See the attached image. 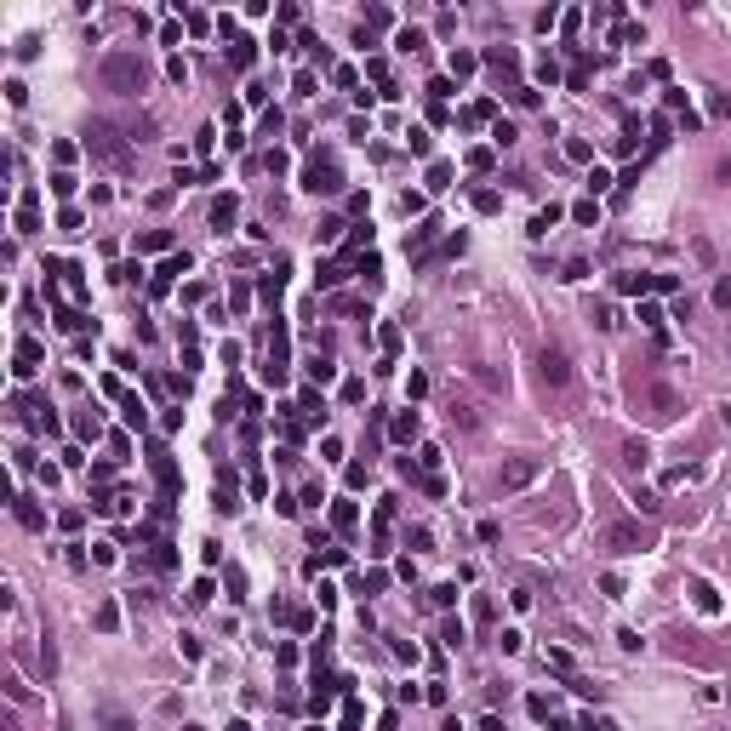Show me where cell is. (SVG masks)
<instances>
[{"label": "cell", "instance_id": "cell-1", "mask_svg": "<svg viewBox=\"0 0 731 731\" xmlns=\"http://www.w3.org/2000/svg\"><path fill=\"white\" fill-rule=\"evenodd\" d=\"M98 80L109 86V92H143V86H149V69H143L138 52H109L103 69H98Z\"/></svg>", "mask_w": 731, "mask_h": 731}, {"label": "cell", "instance_id": "cell-2", "mask_svg": "<svg viewBox=\"0 0 731 731\" xmlns=\"http://www.w3.org/2000/svg\"><path fill=\"white\" fill-rule=\"evenodd\" d=\"M303 189H309V195H337V189H343V171H337L331 154H315V160L303 166Z\"/></svg>", "mask_w": 731, "mask_h": 731}, {"label": "cell", "instance_id": "cell-3", "mask_svg": "<svg viewBox=\"0 0 731 731\" xmlns=\"http://www.w3.org/2000/svg\"><path fill=\"white\" fill-rule=\"evenodd\" d=\"M86 149H92V154H103V160H114V166L126 160L120 126H109V120H92V126H86Z\"/></svg>", "mask_w": 731, "mask_h": 731}, {"label": "cell", "instance_id": "cell-4", "mask_svg": "<svg viewBox=\"0 0 731 731\" xmlns=\"http://www.w3.org/2000/svg\"><path fill=\"white\" fill-rule=\"evenodd\" d=\"M606 543H612L617 554H640V548H652V543H657V532H652V526H640V520H623V526L606 532Z\"/></svg>", "mask_w": 731, "mask_h": 731}, {"label": "cell", "instance_id": "cell-5", "mask_svg": "<svg viewBox=\"0 0 731 731\" xmlns=\"http://www.w3.org/2000/svg\"><path fill=\"white\" fill-rule=\"evenodd\" d=\"M537 475H543V457H508L503 475H497V486H503V492H520V486H532Z\"/></svg>", "mask_w": 731, "mask_h": 731}, {"label": "cell", "instance_id": "cell-6", "mask_svg": "<svg viewBox=\"0 0 731 731\" xmlns=\"http://www.w3.org/2000/svg\"><path fill=\"white\" fill-rule=\"evenodd\" d=\"M537 377H543V389H566V383H572V360H566L560 349H543Z\"/></svg>", "mask_w": 731, "mask_h": 731}, {"label": "cell", "instance_id": "cell-7", "mask_svg": "<svg viewBox=\"0 0 731 731\" xmlns=\"http://www.w3.org/2000/svg\"><path fill=\"white\" fill-rule=\"evenodd\" d=\"M178 275H189V251H171V257H166V263L154 269V280H149V291H154V297H166V291H171V280H178Z\"/></svg>", "mask_w": 731, "mask_h": 731}, {"label": "cell", "instance_id": "cell-8", "mask_svg": "<svg viewBox=\"0 0 731 731\" xmlns=\"http://www.w3.org/2000/svg\"><path fill=\"white\" fill-rule=\"evenodd\" d=\"M235 218H240V200H235V195H218V200H211V229H218V235H229Z\"/></svg>", "mask_w": 731, "mask_h": 731}, {"label": "cell", "instance_id": "cell-9", "mask_svg": "<svg viewBox=\"0 0 731 731\" xmlns=\"http://www.w3.org/2000/svg\"><path fill=\"white\" fill-rule=\"evenodd\" d=\"M40 360H46V349H40L34 337H23V343H18V366H12V371H18V377H34Z\"/></svg>", "mask_w": 731, "mask_h": 731}, {"label": "cell", "instance_id": "cell-10", "mask_svg": "<svg viewBox=\"0 0 731 731\" xmlns=\"http://www.w3.org/2000/svg\"><path fill=\"white\" fill-rule=\"evenodd\" d=\"M40 229V200H34V189L18 200V235H34Z\"/></svg>", "mask_w": 731, "mask_h": 731}, {"label": "cell", "instance_id": "cell-11", "mask_svg": "<svg viewBox=\"0 0 731 731\" xmlns=\"http://www.w3.org/2000/svg\"><path fill=\"white\" fill-rule=\"evenodd\" d=\"M229 63H235V69H251V63H257V40L235 34V40H229Z\"/></svg>", "mask_w": 731, "mask_h": 731}, {"label": "cell", "instance_id": "cell-12", "mask_svg": "<svg viewBox=\"0 0 731 731\" xmlns=\"http://www.w3.org/2000/svg\"><path fill=\"white\" fill-rule=\"evenodd\" d=\"M417 428H423V423H417V411H400V417L389 423V440H400V446H411V440H417Z\"/></svg>", "mask_w": 731, "mask_h": 731}, {"label": "cell", "instance_id": "cell-13", "mask_svg": "<svg viewBox=\"0 0 731 731\" xmlns=\"http://www.w3.org/2000/svg\"><path fill=\"white\" fill-rule=\"evenodd\" d=\"M652 411H657V417H674V411H680V395L669 389V383H652Z\"/></svg>", "mask_w": 731, "mask_h": 731}, {"label": "cell", "instance_id": "cell-14", "mask_svg": "<svg viewBox=\"0 0 731 731\" xmlns=\"http://www.w3.org/2000/svg\"><path fill=\"white\" fill-rule=\"evenodd\" d=\"M692 600H697V612H703V617H714V612H720V594H714L703 577H692Z\"/></svg>", "mask_w": 731, "mask_h": 731}, {"label": "cell", "instance_id": "cell-15", "mask_svg": "<svg viewBox=\"0 0 731 731\" xmlns=\"http://www.w3.org/2000/svg\"><path fill=\"white\" fill-rule=\"evenodd\" d=\"M18 503V520L29 526V532H46V514H40V503H29V497H12Z\"/></svg>", "mask_w": 731, "mask_h": 731}, {"label": "cell", "instance_id": "cell-16", "mask_svg": "<svg viewBox=\"0 0 731 731\" xmlns=\"http://www.w3.org/2000/svg\"><path fill=\"white\" fill-rule=\"evenodd\" d=\"M492 114H497V103H492V98H480V103H468L457 120H463V126H480V120H492Z\"/></svg>", "mask_w": 731, "mask_h": 731}, {"label": "cell", "instance_id": "cell-17", "mask_svg": "<svg viewBox=\"0 0 731 731\" xmlns=\"http://www.w3.org/2000/svg\"><path fill=\"white\" fill-rule=\"evenodd\" d=\"M355 520H360L355 503H331V526H337V532H355Z\"/></svg>", "mask_w": 731, "mask_h": 731}, {"label": "cell", "instance_id": "cell-18", "mask_svg": "<svg viewBox=\"0 0 731 731\" xmlns=\"http://www.w3.org/2000/svg\"><path fill=\"white\" fill-rule=\"evenodd\" d=\"M120 411H126V428H143V423H149V411H143V400H138V395H126V400H120Z\"/></svg>", "mask_w": 731, "mask_h": 731}, {"label": "cell", "instance_id": "cell-19", "mask_svg": "<svg viewBox=\"0 0 731 731\" xmlns=\"http://www.w3.org/2000/svg\"><path fill=\"white\" fill-rule=\"evenodd\" d=\"M617 291H628V297H646V291H652V275H617Z\"/></svg>", "mask_w": 731, "mask_h": 731}, {"label": "cell", "instance_id": "cell-20", "mask_svg": "<svg viewBox=\"0 0 731 731\" xmlns=\"http://www.w3.org/2000/svg\"><path fill=\"white\" fill-rule=\"evenodd\" d=\"M337 685H343V680H320V685H315V697H309V703H315V714H326V709H331Z\"/></svg>", "mask_w": 731, "mask_h": 731}, {"label": "cell", "instance_id": "cell-21", "mask_svg": "<svg viewBox=\"0 0 731 731\" xmlns=\"http://www.w3.org/2000/svg\"><path fill=\"white\" fill-rule=\"evenodd\" d=\"M92 623H98L103 634H114V628H120V606H114V600H103V606H98V617H92Z\"/></svg>", "mask_w": 731, "mask_h": 731}, {"label": "cell", "instance_id": "cell-22", "mask_svg": "<svg viewBox=\"0 0 731 731\" xmlns=\"http://www.w3.org/2000/svg\"><path fill=\"white\" fill-rule=\"evenodd\" d=\"M138 251H171V235H166V229H149V235H138Z\"/></svg>", "mask_w": 731, "mask_h": 731}, {"label": "cell", "instance_id": "cell-23", "mask_svg": "<svg viewBox=\"0 0 731 731\" xmlns=\"http://www.w3.org/2000/svg\"><path fill=\"white\" fill-rule=\"evenodd\" d=\"M554 223H560V206H543V211H537V218H532V235L543 240V235H548Z\"/></svg>", "mask_w": 731, "mask_h": 731}, {"label": "cell", "instance_id": "cell-24", "mask_svg": "<svg viewBox=\"0 0 731 731\" xmlns=\"http://www.w3.org/2000/svg\"><path fill=\"white\" fill-rule=\"evenodd\" d=\"M646 457H652L646 440H623V463H628V468H646Z\"/></svg>", "mask_w": 731, "mask_h": 731}, {"label": "cell", "instance_id": "cell-25", "mask_svg": "<svg viewBox=\"0 0 731 731\" xmlns=\"http://www.w3.org/2000/svg\"><path fill=\"white\" fill-rule=\"evenodd\" d=\"M617 40H623V46H640V40H646V29H640L634 18H623V23H617Z\"/></svg>", "mask_w": 731, "mask_h": 731}, {"label": "cell", "instance_id": "cell-26", "mask_svg": "<svg viewBox=\"0 0 731 731\" xmlns=\"http://www.w3.org/2000/svg\"><path fill=\"white\" fill-rule=\"evenodd\" d=\"M463 634H468V628H463V617H446V628H440V640H446V646H452V652L463 646Z\"/></svg>", "mask_w": 731, "mask_h": 731}, {"label": "cell", "instance_id": "cell-27", "mask_svg": "<svg viewBox=\"0 0 731 731\" xmlns=\"http://www.w3.org/2000/svg\"><path fill=\"white\" fill-rule=\"evenodd\" d=\"M74 435H80V440H98L103 428H98V417H92V411H80V417H74Z\"/></svg>", "mask_w": 731, "mask_h": 731}, {"label": "cell", "instance_id": "cell-28", "mask_svg": "<svg viewBox=\"0 0 731 731\" xmlns=\"http://www.w3.org/2000/svg\"><path fill=\"white\" fill-rule=\"evenodd\" d=\"M452 183V160H435L428 166V189H446Z\"/></svg>", "mask_w": 731, "mask_h": 731}, {"label": "cell", "instance_id": "cell-29", "mask_svg": "<svg viewBox=\"0 0 731 731\" xmlns=\"http://www.w3.org/2000/svg\"><path fill=\"white\" fill-rule=\"evenodd\" d=\"M572 218H577V223H588V229H594V223H600V206H594V200H577V206H572Z\"/></svg>", "mask_w": 731, "mask_h": 731}, {"label": "cell", "instance_id": "cell-30", "mask_svg": "<svg viewBox=\"0 0 731 731\" xmlns=\"http://www.w3.org/2000/svg\"><path fill=\"white\" fill-rule=\"evenodd\" d=\"M475 63H480L475 52H457V46H452V74H475Z\"/></svg>", "mask_w": 731, "mask_h": 731}, {"label": "cell", "instance_id": "cell-31", "mask_svg": "<svg viewBox=\"0 0 731 731\" xmlns=\"http://www.w3.org/2000/svg\"><path fill=\"white\" fill-rule=\"evenodd\" d=\"M497 646H503V652L514 657V652H520V646H526V634H520V628H503V634H497Z\"/></svg>", "mask_w": 731, "mask_h": 731}, {"label": "cell", "instance_id": "cell-32", "mask_svg": "<svg viewBox=\"0 0 731 731\" xmlns=\"http://www.w3.org/2000/svg\"><path fill=\"white\" fill-rule=\"evenodd\" d=\"M58 326H63V331H86V315H80V309H58Z\"/></svg>", "mask_w": 731, "mask_h": 731}, {"label": "cell", "instance_id": "cell-33", "mask_svg": "<svg viewBox=\"0 0 731 731\" xmlns=\"http://www.w3.org/2000/svg\"><path fill=\"white\" fill-rule=\"evenodd\" d=\"M309 377H315V383H331V377H337V366H331V360H320V355H315V360H309Z\"/></svg>", "mask_w": 731, "mask_h": 731}, {"label": "cell", "instance_id": "cell-34", "mask_svg": "<svg viewBox=\"0 0 731 731\" xmlns=\"http://www.w3.org/2000/svg\"><path fill=\"white\" fill-rule=\"evenodd\" d=\"M428 600H435V606H457V583H440V588H428Z\"/></svg>", "mask_w": 731, "mask_h": 731}, {"label": "cell", "instance_id": "cell-35", "mask_svg": "<svg viewBox=\"0 0 731 731\" xmlns=\"http://www.w3.org/2000/svg\"><path fill=\"white\" fill-rule=\"evenodd\" d=\"M395 46H400V52H423V34H417V29H400Z\"/></svg>", "mask_w": 731, "mask_h": 731}, {"label": "cell", "instance_id": "cell-36", "mask_svg": "<svg viewBox=\"0 0 731 731\" xmlns=\"http://www.w3.org/2000/svg\"><path fill=\"white\" fill-rule=\"evenodd\" d=\"M360 720H366V709L349 697V709H343V731H360Z\"/></svg>", "mask_w": 731, "mask_h": 731}, {"label": "cell", "instance_id": "cell-37", "mask_svg": "<svg viewBox=\"0 0 731 731\" xmlns=\"http://www.w3.org/2000/svg\"><path fill=\"white\" fill-rule=\"evenodd\" d=\"M406 143H411V154H428V149H435V143H428V132H423V126H411V132H406Z\"/></svg>", "mask_w": 731, "mask_h": 731}, {"label": "cell", "instance_id": "cell-38", "mask_svg": "<svg viewBox=\"0 0 731 731\" xmlns=\"http://www.w3.org/2000/svg\"><path fill=\"white\" fill-rule=\"evenodd\" d=\"M377 343H383V355H395V349H400V326H383Z\"/></svg>", "mask_w": 731, "mask_h": 731}, {"label": "cell", "instance_id": "cell-39", "mask_svg": "<svg viewBox=\"0 0 731 731\" xmlns=\"http://www.w3.org/2000/svg\"><path fill=\"white\" fill-rule=\"evenodd\" d=\"M337 235H343V223H337V218H326V223H320V229H315V240H320V246H331V240H337Z\"/></svg>", "mask_w": 731, "mask_h": 731}, {"label": "cell", "instance_id": "cell-40", "mask_svg": "<svg viewBox=\"0 0 731 731\" xmlns=\"http://www.w3.org/2000/svg\"><path fill=\"white\" fill-rule=\"evenodd\" d=\"M606 189H612V178H606V171L594 166V171H588V200H594V195H606Z\"/></svg>", "mask_w": 731, "mask_h": 731}, {"label": "cell", "instance_id": "cell-41", "mask_svg": "<svg viewBox=\"0 0 731 731\" xmlns=\"http://www.w3.org/2000/svg\"><path fill=\"white\" fill-rule=\"evenodd\" d=\"M343 400H349V406H360V400H366V383H360V377H349V383H343Z\"/></svg>", "mask_w": 731, "mask_h": 731}, {"label": "cell", "instance_id": "cell-42", "mask_svg": "<svg viewBox=\"0 0 731 731\" xmlns=\"http://www.w3.org/2000/svg\"><path fill=\"white\" fill-rule=\"evenodd\" d=\"M417 463L428 468V475H440V463H446V457H440V446H423V457H417Z\"/></svg>", "mask_w": 731, "mask_h": 731}, {"label": "cell", "instance_id": "cell-43", "mask_svg": "<svg viewBox=\"0 0 731 731\" xmlns=\"http://www.w3.org/2000/svg\"><path fill=\"white\" fill-rule=\"evenodd\" d=\"M343 480H349V492H360V486H366V463H349V468H343Z\"/></svg>", "mask_w": 731, "mask_h": 731}, {"label": "cell", "instance_id": "cell-44", "mask_svg": "<svg viewBox=\"0 0 731 731\" xmlns=\"http://www.w3.org/2000/svg\"><path fill=\"white\" fill-rule=\"evenodd\" d=\"M366 23H371V29H389V23H395V12H389V6H371V12H366Z\"/></svg>", "mask_w": 731, "mask_h": 731}, {"label": "cell", "instance_id": "cell-45", "mask_svg": "<svg viewBox=\"0 0 731 731\" xmlns=\"http://www.w3.org/2000/svg\"><path fill=\"white\" fill-rule=\"evenodd\" d=\"M669 132H674V126L657 114V120H652V149H663V143H669Z\"/></svg>", "mask_w": 731, "mask_h": 731}, {"label": "cell", "instance_id": "cell-46", "mask_svg": "<svg viewBox=\"0 0 731 731\" xmlns=\"http://www.w3.org/2000/svg\"><path fill=\"white\" fill-rule=\"evenodd\" d=\"M406 395H411V400H423V395H428V377H423V371H411V377H406Z\"/></svg>", "mask_w": 731, "mask_h": 731}, {"label": "cell", "instance_id": "cell-47", "mask_svg": "<svg viewBox=\"0 0 731 731\" xmlns=\"http://www.w3.org/2000/svg\"><path fill=\"white\" fill-rule=\"evenodd\" d=\"M640 320H646L652 331H663V309H657V303H640Z\"/></svg>", "mask_w": 731, "mask_h": 731}, {"label": "cell", "instance_id": "cell-48", "mask_svg": "<svg viewBox=\"0 0 731 731\" xmlns=\"http://www.w3.org/2000/svg\"><path fill=\"white\" fill-rule=\"evenodd\" d=\"M360 588H366V594H377V588H389V572H366V577H360Z\"/></svg>", "mask_w": 731, "mask_h": 731}, {"label": "cell", "instance_id": "cell-49", "mask_svg": "<svg viewBox=\"0 0 731 731\" xmlns=\"http://www.w3.org/2000/svg\"><path fill=\"white\" fill-rule=\"evenodd\" d=\"M577 731H617V725H612L606 714H583V725H577Z\"/></svg>", "mask_w": 731, "mask_h": 731}, {"label": "cell", "instance_id": "cell-50", "mask_svg": "<svg viewBox=\"0 0 731 731\" xmlns=\"http://www.w3.org/2000/svg\"><path fill=\"white\" fill-rule=\"evenodd\" d=\"M52 195H58V200H69V195H74V178H69V171H58V178H52Z\"/></svg>", "mask_w": 731, "mask_h": 731}, {"label": "cell", "instance_id": "cell-51", "mask_svg": "<svg viewBox=\"0 0 731 731\" xmlns=\"http://www.w3.org/2000/svg\"><path fill=\"white\" fill-rule=\"evenodd\" d=\"M103 725H109V731H132V720H126L120 709H103Z\"/></svg>", "mask_w": 731, "mask_h": 731}, {"label": "cell", "instance_id": "cell-52", "mask_svg": "<svg viewBox=\"0 0 731 731\" xmlns=\"http://www.w3.org/2000/svg\"><path fill=\"white\" fill-rule=\"evenodd\" d=\"M223 583H229V594H235V600L246 594V572H240V566H229V577H223Z\"/></svg>", "mask_w": 731, "mask_h": 731}, {"label": "cell", "instance_id": "cell-53", "mask_svg": "<svg viewBox=\"0 0 731 731\" xmlns=\"http://www.w3.org/2000/svg\"><path fill=\"white\" fill-rule=\"evenodd\" d=\"M211 594H218V588H211V577H200V583H195V594H189V600H195V606H206V600H211Z\"/></svg>", "mask_w": 731, "mask_h": 731}, {"label": "cell", "instance_id": "cell-54", "mask_svg": "<svg viewBox=\"0 0 731 731\" xmlns=\"http://www.w3.org/2000/svg\"><path fill=\"white\" fill-rule=\"evenodd\" d=\"M714 309H731V280H714Z\"/></svg>", "mask_w": 731, "mask_h": 731}, {"label": "cell", "instance_id": "cell-55", "mask_svg": "<svg viewBox=\"0 0 731 731\" xmlns=\"http://www.w3.org/2000/svg\"><path fill=\"white\" fill-rule=\"evenodd\" d=\"M566 154H572V160H594V149H588L583 138H572V143H566Z\"/></svg>", "mask_w": 731, "mask_h": 731}, {"label": "cell", "instance_id": "cell-56", "mask_svg": "<svg viewBox=\"0 0 731 731\" xmlns=\"http://www.w3.org/2000/svg\"><path fill=\"white\" fill-rule=\"evenodd\" d=\"M497 206H503V200H497L492 189H480V195H475V211H497Z\"/></svg>", "mask_w": 731, "mask_h": 731}, {"label": "cell", "instance_id": "cell-57", "mask_svg": "<svg viewBox=\"0 0 731 731\" xmlns=\"http://www.w3.org/2000/svg\"><path fill=\"white\" fill-rule=\"evenodd\" d=\"M320 286H343V263H326V269H320Z\"/></svg>", "mask_w": 731, "mask_h": 731}, {"label": "cell", "instance_id": "cell-58", "mask_svg": "<svg viewBox=\"0 0 731 731\" xmlns=\"http://www.w3.org/2000/svg\"><path fill=\"white\" fill-rule=\"evenodd\" d=\"M709 109H714L720 120H731V98H725V92H714V98H709Z\"/></svg>", "mask_w": 731, "mask_h": 731}, {"label": "cell", "instance_id": "cell-59", "mask_svg": "<svg viewBox=\"0 0 731 731\" xmlns=\"http://www.w3.org/2000/svg\"><path fill=\"white\" fill-rule=\"evenodd\" d=\"M480 731H503V720H497V714H486V720H480Z\"/></svg>", "mask_w": 731, "mask_h": 731}, {"label": "cell", "instance_id": "cell-60", "mask_svg": "<svg viewBox=\"0 0 731 731\" xmlns=\"http://www.w3.org/2000/svg\"><path fill=\"white\" fill-rule=\"evenodd\" d=\"M720 183H731V160H725V166H720Z\"/></svg>", "mask_w": 731, "mask_h": 731}, {"label": "cell", "instance_id": "cell-61", "mask_svg": "<svg viewBox=\"0 0 731 731\" xmlns=\"http://www.w3.org/2000/svg\"><path fill=\"white\" fill-rule=\"evenodd\" d=\"M229 731H251V725H246V720H235V725H229Z\"/></svg>", "mask_w": 731, "mask_h": 731}, {"label": "cell", "instance_id": "cell-62", "mask_svg": "<svg viewBox=\"0 0 731 731\" xmlns=\"http://www.w3.org/2000/svg\"><path fill=\"white\" fill-rule=\"evenodd\" d=\"M183 731H200V725H183Z\"/></svg>", "mask_w": 731, "mask_h": 731}, {"label": "cell", "instance_id": "cell-63", "mask_svg": "<svg viewBox=\"0 0 731 731\" xmlns=\"http://www.w3.org/2000/svg\"><path fill=\"white\" fill-rule=\"evenodd\" d=\"M309 731H320V725H309Z\"/></svg>", "mask_w": 731, "mask_h": 731}]
</instances>
